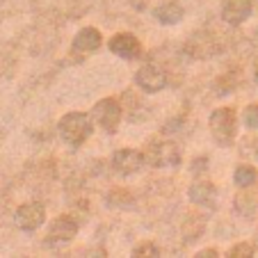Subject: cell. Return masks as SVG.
<instances>
[{"label": "cell", "mask_w": 258, "mask_h": 258, "mask_svg": "<svg viewBox=\"0 0 258 258\" xmlns=\"http://www.w3.org/2000/svg\"><path fill=\"white\" fill-rule=\"evenodd\" d=\"M229 256L231 258H251L253 256V247L251 244H247V242H240V244H235V247L231 249Z\"/></svg>", "instance_id": "obj_16"}, {"label": "cell", "mask_w": 258, "mask_h": 258, "mask_svg": "<svg viewBox=\"0 0 258 258\" xmlns=\"http://www.w3.org/2000/svg\"><path fill=\"white\" fill-rule=\"evenodd\" d=\"M215 197H217V190H215V185L208 183V180H197L195 185L190 187V201L201 206V208H213Z\"/></svg>", "instance_id": "obj_11"}, {"label": "cell", "mask_w": 258, "mask_h": 258, "mask_svg": "<svg viewBox=\"0 0 258 258\" xmlns=\"http://www.w3.org/2000/svg\"><path fill=\"white\" fill-rule=\"evenodd\" d=\"M76 233H78V224L73 222L71 217H67V215H62V217H57L50 224V231H48V240H59V242H69V240L76 238Z\"/></svg>", "instance_id": "obj_12"}, {"label": "cell", "mask_w": 258, "mask_h": 258, "mask_svg": "<svg viewBox=\"0 0 258 258\" xmlns=\"http://www.w3.org/2000/svg\"><path fill=\"white\" fill-rule=\"evenodd\" d=\"M156 19L160 21L162 25H176L178 21H183V7L178 5V3H174V0H169V3H162V5L156 7Z\"/></svg>", "instance_id": "obj_13"}, {"label": "cell", "mask_w": 258, "mask_h": 258, "mask_svg": "<svg viewBox=\"0 0 258 258\" xmlns=\"http://www.w3.org/2000/svg\"><path fill=\"white\" fill-rule=\"evenodd\" d=\"M44 222H46V213H44V206L41 204H25V206H21L19 213H16V224L25 231L39 229Z\"/></svg>", "instance_id": "obj_9"}, {"label": "cell", "mask_w": 258, "mask_h": 258, "mask_svg": "<svg viewBox=\"0 0 258 258\" xmlns=\"http://www.w3.org/2000/svg\"><path fill=\"white\" fill-rule=\"evenodd\" d=\"M94 126H92V114L85 112H69L62 117L57 126V133L67 144L71 146H80L89 135H92Z\"/></svg>", "instance_id": "obj_1"}, {"label": "cell", "mask_w": 258, "mask_h": 258, "mask_svg": "<svg viewBox=\"0 0 258 258\" xmlns=\"http://www.w3.org/2000/svg\"><path fill=\"white\" fill-rule=\"evenodd\" d=\"M235 128H238V121H235V112L231 107H219L210 114V133H213L215 142L222 146H231L235 140Z\"/></svg>", "instance_id": "obj_2"}, {"label": "cell", "mask_w": 258, "mask_h": 258, "mask_svg": "<svg viewBox=\"0 0 258 258\" xmlns=\"http://www.w3.org/2000/svg\"><path fill=\"white\" fill-rule=\"evenodd\" d=\"M101 32L96 28H83L76 37H73V50L78 53H94L101 48Z\"/></svg>", "instance_id": "obj_10"}, {"label": "cell", "mask_w": 258, "mask_h": 258, "mask_svg": "<svg viewBox=\"0 0 258 258\" xmlns=\"http://www.w3.org/2000/svg\"><path fill=\"white\" fill-rule=\"evenodd\" d=\"M135 83L140 85V89H144L146 94H156V92H160V89H165L167 76L160 67H156V64H146V67H142L140 71H137Z\"/></svg>", "instance_id": "obj_6"}, {"label": "cell", "mask_w": 258, "mask_h": 258, "mask_svg": "<svg viewBox=\"0 0 258 258\" xmlns=\"http://www.w3.org/2000/svg\"><path fill=\"white\" fill-rule=\"evenodd\" d=\"M251 0H224L222 3V19L229 25H240L251 16Z\"/></svg>", "instance_id": "obj_7"}, {"label": "cell", "mask_w": 258, "mask_h": 258, "mask_svg": "<svg viewBox=\"0 0 258 258\" xmlns=\"http://www.w3.org/2000/svg\"><path fill=\"white\" fill-rule=\"evenodd\" d=\"M144 153L135 151V149H119L112 156V169L121 176H131L144 167Z\"/></svg>", "instance_id": "obj_5"}, {"label": "cell", "mask_w": 258, "mask_h": 258, "mask_svg": "<svg viewBox=\"0 0 258 258\" xmlns=\"http://www.w3.org/2000/svg\"><path fill=\"white\" fill-rule=\"evenodd\" d=\"M242 121L247 128H251V131H258V105L253 103V105H249L247 110L242 112Z\"/></svg>", "instance_id": "obj_15"}, {"label": "cell", "mask_w": 258, "mask_h": 258, "mask_svg": "<svg viewBox=\"0 0 258 258\" xmlns=\"http://www.w3.org/2000/svg\"><path fill=\"white\" fill-rule=\"evenodd\" d=\"M110 50H112L114 55H119V57H123V59H135V57H140L142 46L133 34L119 32L110 39Z\"/></svg>", "instance_id": "obj_8"}, {"label": "cell", "mask_w": 258, "mask_h": 258, "mask_svg": "<svg viewBox=\"0 0 258 258\" xmlns=\"http://www.w3.org/2000/svg\"><path fill=\"white\" fill-rule=\"evenodd\" d=\"M92 119L107 133H114L121 121V105L114 98H103L94 105L92 110Z\"/></svg>", "instance_id": "obj_4"}, {"label": "cell", "mask_w": 258, "mask_h": 258, "mask_svg": "<svg viewBox=\"0 0 258 258\" xmlns=\"http://www.w3.org/2000/svg\"><path fill=\"white\" fill-rule=\"evenodd\" d=\"M256 156H258V149H256Z\"/></svg>", "instance_id": "obj_19"}, {"label": "cell", "mask_w": 258, "mask_h": 258, "mask_svg": "<svg viewBox=\"0 0 258 258\" xmlns=\"http://www.w3.org/2000/svg\"><path fill=\"white\" fill-rule=\"evenodd\" d=\"M144 160L151 167H174L180 162V151L178 146L169 140H156L146 146L144 151Z\"/></svg>", "instance_id": "obj_3"}, {"label": "cell", "mask_w": 258, "mask_h": 258, "mask_svg": "<svg viewBox=\"0 0 258 258\" xmlns=\"http://www.w3.org/2000/svg\"><path fill=\"white\" fill-rule=\"evenodd\" d=\"M133 256H160V251L156 249V244L151 242H142L133 249Z\"/></svg>", "instance_id": "obj_17"}, {"label": "cell", "mask_w": 258, "mask_h": 258, "mask_svg": "<svg viewBox=\"0 0 258 258\" xmlns=\"http://www.w3.org/2000/svg\"><path fill=\"white\" fill-rule=\"evenodd\" d=\"M256 178H258V171H256V167H251V165H238L235 167V171H233L235 185H240V187L253 185Z\"/></svg>", "instance_id": "obj_14"}, {"label": "cell", "mask_w": 258, "mask_h": 258, "mask_svg": "<svg viewBox=\"0 0 258 258\" xmlns=\"http://www.w3.org/2000/svg\"><path fill=\"white\" fill-rule=\"evenodd\" d=\"M253 80H256V85H258V62H256V67H253Z\"/></svg>", "instance_id": "obj_18"}]
</instances>
